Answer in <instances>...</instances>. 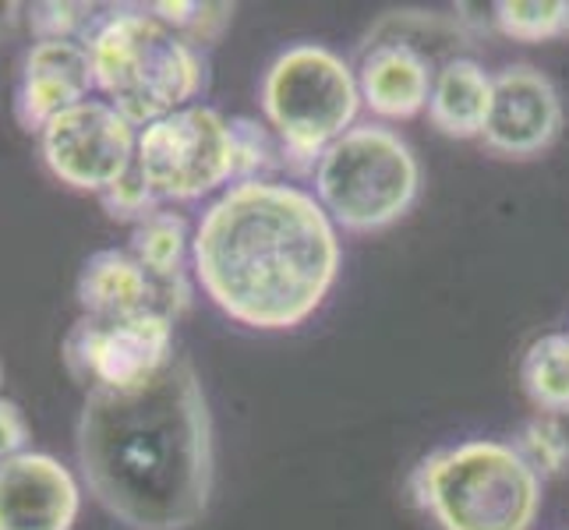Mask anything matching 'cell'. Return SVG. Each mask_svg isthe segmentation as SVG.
<instances>
[{
    "label": "cell",
    "mask_w": 569,
    "mask_h": 530,
    "mask_svg": "<svg viewBox=\"0 0 569 530\" xmlns=\"http://www.w3.org/2000/svg\"><path fill=\"white\" fill-rule=\"evenodd\" d=\"M61 353L71 379L86 386V392H131L152 382L178 358L173 353V319L82 316L68 329Z\"/></svg>",
    "instance_id": "8"
},
{
    "label": "cell",
    "mask_w": 569,
    "mask_h": 530,
    "mask_svg": "<svg viewBox=\"0 0 569 530\" xmlns=\"http://www.w3.org/2000/svg\"><path fill=\"white\" fill-rule=\"evenodd\" d=\"M86 47L96 89L139 131L194 107L209 86L202 47L160 22L149 8H110L92 22Z\"/></svg>",
    "instance_id": "3"
},
{
    "label": "cell",
    "mask_w": 569,
    "mask_h": 530,
    "mask_svg": "<svg viewBox=\"0 0 569 530\" xmlns=\"http://www.w3.org/2000/svg\"><path fill=\"white\" fill-rule=\"evenodd\" d=\"M78 304L82 316L96 319H128V316H170L167 298L146 266L128 248L92 251L78 272Z\"/></svg>",
    "instance_id": "13"
},
{
    "label": "cell",
    "mask_w": 569,
    "mask_h": 530,
    "mask_svg": "<svg viewBox=\"0 0 569 530\" xmlns=\"http://www.w3.org/2000/svg\"><path fill=\"white\" fill-rule=\"evenodd\" d=\"M78 467L89 496L131 530H188L212 496V418L188 358L131 392H86Z\"/></svg>",
    "instance_id": "1"
},
{
    "label": "cell",
    "mask_w": 569,
    "mask_h": 530,
    "mask_svg": "<svg viewBox=\"0 0 569 530\" xmlns=\"http://www.w3.org/2000/svg\"><path fill=\"white\" fill-rule=\"evenodd\" d=\"M134 167L160 202H199L238 184L233 124L206 103L152 121L139 131Z\"/></svg>",
    "instance_id": "7"
},
{
    "label": "cell",
    "mask_w": 569,
    "mask_h": 530,
    "mask_svg": "<svg viewBox=\"0 0 569 530\" xmlns=\"http://www.w3.org/2000/svg\"><path fill=\"white\" fill-rule=\"evenodd\" d=\"M431 71L428 57L410 43H386L371 50L358 68L361 103L382 121H410L431 100Z\"/></svg>",
    "instance_id": "14"
},
{
    "label": "cell",
    "mask_w": 569,
    "mask_h": 530,
    "mask_svg": "<svg viewBox=\"0 0 569 530\" xmlns=\"http://www.w3.org/2000/svg\"><path fill=\"white\" fill-rule=\"evenodd\" d=\"M502 36L517 43H545V39L566 36L569 4L566 0H499L492 8Z\"/></svg>",
    "instance_id": "18"
},
{
    "label": "cell",
    "mask_w": 569,
    "mask_h": 530,
    "mask_svg": "<svg viewBox=\"0 0 569 530\" xmlns=\"http://www.w3.org/2000/svg\"><path fill=\"white\" fill-rule=\"evenodd\" d=\"M39 152L57 181L74 191H92L100 199L134 167L139 128L107 100H86L57 113L43 128Z\"/></svg>",
    "instance_id": "9"
},
{
    "label": "cell",
    "mask_w": 569,
    "mask_h": 530,
    "mask_svg": "<svg viewBox=\"0 0 569 530\" xmlns=\"http://www.w3.org/2000/svg\"><path fill=\"white\" fill-rule=\"evenodd\" d=\"M513 446H517V453L538 470L541 481L559 478L569 470V439L559 428V421H552V418L527 421L520 428V436L513 439Z\"/></svg>",
    "instance_id": "19"
},
{
    "label": "cell",
    "mask_w": 569,
    "mask_h": 530,
    "mask_svg": "<svg viewBox=\"0 0 569 530\" xmlns=\"http://www.w3.org/2000/svg\"><path fill=\"white\" fill-rule=\"evenodd\" d=\"M82 492L50 453L26 449L0 463V530H71Z\"/></svg>",
    "instance_id": "12"
},
{
    "label": "cell",
    "mask_w": 569,
    "mask_h": 530,
    "mask_svg": "<svg viewBox=\"0 0 569 530\" xmlns=\"http://www.w3.org/2000/svg\"><path fill=\"white\" fill-rule=\"evenodd\" d=\"M541 484L513 442L470 439L428 453L410 474V496L439 530H531Z\"/></svg>",
    "instance_id": "4"
},
{
    "label": "cell",
    "mask_w": 569,
    "mask_h": 530,
    "mask_svg": "<svg viewBox=\"0 0 569 530\" xmlns=\"http://www.w3.org/2000/svg\"><path fill=\"white\" fill-rule=\"evenodd\" d=\"M340 233L316 191L241 181L209 202L191 238V272L227 319L283 332L305 326L340 277Z\"/></svg>",
    "instance_id": "2"
},
{
    "label": "cell",
    "mask_w": 569,
    "mask_h": 530,
    "mask_svg": "<svg viewBox=\"0 0 569 530\" xmlns=\"http://www.w3.org/2000/svg\"><path fill=\"white\" fill-rule=\"evenodd\" d=\"M566 36H569V26H566Z\"/></svg>",
    "instance_id": "24"
},
{
    "label": "cell",
    "mask_w": 569,
    "mask_h": 530,
    "mask_svg": "<svg viewBox=\"0 0 569 530\" xmlns=\"http://www.w3.org/2000/svg\"><path fill=\"white\" fill-rule=\"evenodd\" d=\"M562 131V100L556 82L535 64H509L496 74L492 110L481 131L488 152L502 160L541 156Z\"/></svg>",
    "instance_id": "10"
},
{
    "label": "cell",
    "mask_w": 569,
    "mask_h": 530,
    "mask_svg": "<svg viewBox=\"0 0 569 530\" xmlns=\"http://www.w3.org/2000/svg\"><path fill=\"white\" fill-rule=\"evenodd\" d=\"M96 71L82 39H36L26 50L14 82V121L43 134L57 113L92 100Z\"/></svg>",
    "instance_id": "11"
},
{
    "label": "cell",
    "mask_w": 569,
    "mask_h": 530,
    "mask_svg": "<svg viewBox=\"0 0 569 530\" xmlns=\"http://www.w3.org/2000/svg\"><path fill=\"white\" fill-rule=\"evenodd\" d=\"M29 449V424L18 403L0 397V463Z\"/></svg>",
    "instance_id": "23"
},
{
    "label": "cell",
    "mask_w": 569,
    "mask_h": 530,
    "mask_svg": "<svg viewBox=\"0 0 569 530\" xmlns=\"http://www.w3.org/2000/svg\"><path fill=\"white\" fill-rule=\"evenodd\" d=\"M96 8L89 4H32L29 8V29L36 32V39H82L96 22Z\"/></svg>",
    "instance_id": "22"
},
{
    "label": "cell",
    "mask_w": 569,
    "mask_h": 530,
    "mask_svg": "<svg viewBox=\"0 0 569 530\" xmlns=\"http://www.w3.org/2000/svg\"><path fill=\"white\" fill-rule=\"evenodd\" d=\"M316 199L329 220L350 233H376L415 209L421 194V163L400 131L386 124H355L316 163Z\"/></svg>",
    "instance_id": "6"
},
{
    "label": "cell",
    "mask_w": 569,
    "mask_h": 530,
    "mask_svg": "<svg viewBox=\"0 0 569 530\" xmlns=\"http://www.w3.org/2000/svg\"><path fill=\"white\" fill-rule=\"evenodd\" d=\"M233 139H238V184L241 181H266L269 170L287 167L277 134L248 117H233Z\"/></svg>",
    "instance_id": "20"
},
{
    "label": "cell",
    "mask_w": 569,
    "mask_h": 530,
    "mask_svg": "<svg viewBox=\"0 0 569 530\" xmlns=\"http://www.w3.org/2000/svg\"><path fill=\"white\" fill-rule=\"evenodd\" d=\"M492 86L496 74H488L470 57L446 61L442 71H436L428 100V121L436 124L446 139H481L488 110H492Z\"/></svg>",
    "instance_id": "16"
},
{
    "label": "cell",
    "mask_w": 569,
    "mask_h": 530,
    "mask_svg": "<svg viewBox=\"0 0 569 530\" xmlns=\"http://www.w3.org/2000/svg\"><path fill=\"white\" fill-rule=\"evenodd\" d=\"M527 400L548 414H569V332H545L520 361Z\"/></svg>",
    "instance_id": "17"
},
{
    "label": "cell",
    "mask_w": 569,
    "mask_h": 530,
    "mask_svg": "<svg viewBox=\"0 0 569 530\" xmlns=\"http://www.w3.org/2000/svg\"><path fill=\"white\" fill-rule=\"evenodd\" d=\"M100 206L107 209L110 220H117V223H131V227L146 223L152 212H160V209H163V202L156 199V191L146 184V177H142L139 167H131V170L121 177V181H117L113 188H107V191L100 194Z\"/></svg>",
    "instance_id": "21"
},
{
    "label": "cell",
    "mask_w": 569,
    "mask_h": 530,
    "mask_svg": "<svg viewBox=\"0 0 569 530\" xmlns=\"http://www.w3.org/2000/svg\"><path fill=\"white\" fill-rule=\"evenodd\" d=\"M191 238L194 233H188V220L181 212H170V209L152 212L146 223L131 227L128 251L146 266L149 277L160 283L173 319L184 316L191 304V277H188Z\"/></svg>",
    "instance_id": "15"
},
{
    "label": "cell",
    "mask_w": 569,
    "mask_h": 530,
    "mask_svg": "<svg viewBox=\"0 0 569 530\" xmlns=\"http://www.w3.org/2000/svg\"><path fill=\"white\" fill-rule=\"evenodd\" d=\"M259 100L287 167L311 173L322 152L355 128L365 107L358 71L319 43L287 47L269 64Z\"/></svg>",
    "instance_id": "5"
}]
</instances>
